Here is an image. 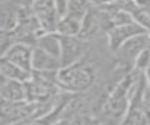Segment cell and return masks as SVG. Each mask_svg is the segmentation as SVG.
<instances>
[{
  "mask_svg": "<svg viewBox=\"0 0 150 125\" xmlns=\"http://www.w3.org/2000/svg\"><path fill=\"white\" fill-rule=\"evenodd\" d=\"M142 72L134 69L125 72L116 83L108 86L100 98V110L102 114L111 121L121 123L136 86L138 77Z\"/></svg>",
  "mask_w": 150,
  "mask_h": 125,
  "instance_id": "obj_1",
  "label": "cell"
},
{
  "mask_svg": "<svg viewBox=\"0 0 150 125\" xmlns=\"http://www.w3.org/2000/svg\"><path fill=\"white\" fill-rule=\"evenodd\" d=\"M95 81L96 70L84 61V57L73 64L61 67L56 72L57 88L69 93H86L94 86Z\"/></svg>",
  "mask_w": 150,
  "mask_h": 125,
  "instance_id": "obj_2",
  "label": "cell"
},
{
  "mask_svg": "<svg viewBox=\"0 0 150 125\" xmlns=\"http://www.w3.org/2000/svg\"><path fill=\"white\" fill-rule=\"evenodd\" d=\"M149 42L150 37L148 32L130 37L117 48V50L114 54H116L117 60L120 64L123 67V69H127L128 71L132 69V64L136 57L141 54V51L149 48Z\"/></svg>",
  "mask_w": 150,
  "mask_h": 125,
  "instance_id": "obj_3",
  "label": "cell"
},
{
  "mask_svg": "<svg viewBox=\"0 0 150 125\" xmlns=\"http://www.w3.org/2000/svg\"><path fill=\"white\" fill-rule=\"evenodd\" d=\"M25 99L33 103H52L60 91L56 84L42 81L33 75L23 82Z\"/></svg>",
  "mask_w": 150,
  "mask_h": 125,
  "instance_id": "obj_4",
  "label": "cell"
},
{
  "mask_svg": "<svg viewBox=\"0 0 150 125\" xmlns=\"http://www.w3.org/2000/svg\"><path fill=\"white\" fill-rule=\"evenodd\" d=\"M89 47V42L79 36L60 35V54L59 60L61 67L73 64L84 57Z\"/></svg>",
  "mask_w": 150,
  "mask_h": 125,
  "instance_id": "obj_5",
  "label": "cell"
},
{
  "mask_svg": "<svg viewBox=\"0 0 150 125\" xmlns=\"http://www.w3.org/2000/svg\"><path fill=\"white\" fill-rule=\"evenodd\" d=\"M148 32H149V29L143 28L142 26H139L138 23H136L134 21L114 26L105 32L108 48H109V50L115 53L117 50V48L122 43H124L127 40H129L130 37L142 34V33H148Z\"/></svg>",
  "mask_w": 150,
  "mask_h": 125,
  "instance_id": "obj_6",
  "label": "cell"
},
{
  "mask_svg": "<svg viewBox=\"0 0 150 125\" xmlns=\"http://www.w3.org/2000/svg\"><path fill=\"white\" fill-rule=\"evenodd\" d=\"M30 9L45 32H55L56 22L60 18L54 0H33Z\"/></svg>",
  "mask_w": 150,
  "mask_h": 125,
  "instance_id": "obj_7",
  "label": "cell"
},
{
  "mask_svg": "<svg viewBox=\"0 0 150 125\" xmlns=\"http://www.w3.org/2000/svg\"><path fill=\"white\" fill-rule=\"evenodd\" d=\"M101 32H103L101 8L90 6L81 20V27L77 36L89 42L93 39H95Z\"/></svg>",
  "mask_w": 150,
  "mask_h": 125,
  "instance_id": "obj_8",
  "label": "cell"
},
{
  "mask_svg": "<svg viewBox=\"0 0 150 125\" xmlns=\"http://www.w3.org/2000/svg\"><path fill=\"white\" fill-rule=\"evenodd\" d=\"M32 51H33V46L21 43V42H14L5 53L4 57L13 62L25 71L30 72L32 71Z\"/></svg>",
  "mask_w": 150,
  "mask_h": 125,
  "instance_id": "obj_9",
  "label": "cell"
},
{
  "mask_svg": "<svg viewBox=\"0 0 150 125\" xmlns=\"http://www.w3.org/2000/svg\"><path fill=\"white\" fill-rule=\"evenodd\" d=\"M61 68L59 57L33 47L32 51V70H59Z\"/></svg>",
  "mask_w": 150,
  "mask_h": 125,
  "instance_id": "obj_10",
  "label": "cell"
},
{
  "mask_svg": "<svg viewBox=\"0 0 150 125\" xmlns=\"http://www.w3.org/2000/svg\"><path fill=\"white\" fill-rule=\"evenodd\" d=\"M19 7L11 0H0V30H12L16 25Z\"/></svg>",
  "mask_w": 150,
  "mask_h": 125,
  "instance_id": "obj_11",
  "label": "cell"
},
{
  "mask_svg": "<svg viewBox=\"0 0 150 125\" xmlns=\"http://www.w3.org/2000/svg\"><path fill=\"white\" fill-rule=\"evenodd\" d=\"M0 97L11 102L26 100L23 82L15 79H5L0 85Z\"/></svg>",
  "mask_w": 150,
  "mask_h": 125,
  "instance_id": "obj_12",
  "label": "cell"
},
{
  "mask_svg": "<svg viewBox=\"0 0 150 125\" xmlns=\"http://www.w3.org/2000/svg\"><path fill=\"white\" fill-rule=\"evenodd\" d=\"M33 47H38L56 57L60 54V35L56 32H43L35 41Z\"/></svg>",
  "mask_w": 150,
  "mask_h": 125,
  "instance_id": "obj_13",
  "label": "cell"
},
{
  "mask_svg": "<svg viewBox=\"0 0 150 125\" xmlns=\"http://www.w3.org/2000/svg\"><path fill=\"white\" fill-rule=\"evenodd\" d=\"M81 27V20L64 14L59 18L55 27V32L59 35H64V36H77Z\"/></svg>",
  "mask_w": 150,
  "mask_h": 125,
  "instance_id": "obj_14",
  "label": "cell"
},
{
  "mask_svg": "<svg viewBox=\"0 0 150 125\" xmlns=\"http://www.w3.org/2000/svg\"><path fill=\"white\" fill-rule=\"evenodd\" d=\"M0 72L6 79H15L20 82H25L30 75V72L25 71L4 56L0 57Z\"/></svg>",
  "mask_w": 150,
  "mask_h": 125,
  "instance_id": "obj_15",
  "label": "cell"
},
{
  "mask_svg": "<svg viewBox=\"0 0 150 125\" xmlns=\"http://www.w3.org/2000/svg\"><path fill=\"white\" fill-rule=\"evenodd\" d=\"M90 6L91 5L89 4L88 0H67L66 14L82 20L83 15L87 13Z\"/></svg>",
  "mask_w": 150,
  "mask_h": 125,
  "instance_id": "obj_16",
  "label": "cell"
},
{
  "mask_svg": "<svg viewBox=\"0 0 150 125\" xmlns=\"http://www.w3.org/2000/svg\"><path fill=\"white\" fill-rule=\"evenodd\" d=\"M129 14L134 22L138 23L139 26H142L145 29H149V23H150L149 6H142V5L136 4Z\"/></svg>",
  "mask_w": 150,
  "mask_h": 125,
  "instance_id": "obj_17",
  "label": "cell"
},
{
  "mask_svg": "<svg viewBox=\"0 0 150 125\" xmlns=\"http://www.w3.org/2000/svg\"><path fill=\"white\" fill-rule=\"evenodd\" d=\"M149 48L144 49L143 51H141V54L136 57L134 64H132V69L139 72H146L149 69Z\"/></svg>",
  "mask_w": 150,
  "mask_h": 125,
  "instance_id": "obj_18",
  "label": "cell"
},
{
  "mask_svg": "<svg viewBox=\"0 0 150 125\" xmlns=\"http://www.w3.org/2000/svg\"><path fill=\"white\" fill-rule=\"evenodd\" d=\"M14 43L12 30H0V57L5 55L8 48Z\"/></svg>",
  "mask_w": 150,
  "mask_h": 125,
  "instance_id": "obj_19",
  "label": "cell"
},
{
  "mask_svg": "<svg viewBox=\"0 0 150 125\" xmlns=\"http://www.w3.org/2000/svg\"><path fill=\"white\" fill-rule=\"evenodd\" d=\"M54 4L56 6L57 13L60 16L66 14V8H67V0H54Z\"/></svg>",
  "mask_w": 150,
  "mask_h": 125,
  "instance_id": "obj_20",
  "label": "cell"
},
{
  "mask_svg": "<svg viewBox=\"0 0 150 125\" xmlns=\"http://www.w3.org/2000/svg\"><path fill=\"white\" fill-rule=\"evenodd\" d=\"M11 1L18 7H22V8H30L33 4V0H11Z\"/></svg>",
  "mask_w": 150,
  "mask_h": 125,
  "instance_id": "obj_21",
  "label": "cell"
},
{
  "mask_svg": "<svg viewBox=\"0 0 150 125\" xmlns=\"http://www.w3.org/2000/svg\"><path fill=\"white\" fill-rule=\"evenodd\" d=\"M89 4L91 6H95V7H102V6H105L110 2H112L114 0H88Z\"/></svg>",
  "mask_w": 150,
  "mask_h": 125,
  "instance_id": "obj_22",
  "label": "cell"
},
{
  "mask_svg": "<svg viewBox=\"0 0 150 125\" xmlns=\"http://www.w3.org/2000/svg\"><path fill=\"white\" fill-rule=\"evenodd\" d=\"M5 79H6V78H5V77H4L2 75H1V72H0V85H1L2 83H4V81H5Z\"/></svg>",
  "mask_w": 150,
  "mask_h": 125,
  "instance_id": "obj_23",
  "label": "cell"
}]
</instances>
